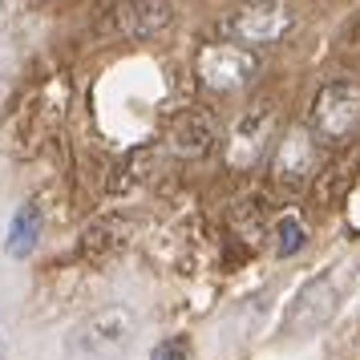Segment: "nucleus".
Masks as SVG:
<instances>
[{
  "label": "nucleus",
  "instance_id": "nucleus-4",
  "mask_svg": "<svg viewBox=\"0 0 360 360\" xmlns=\"http://www.w3.org/2000/svg\"><path fill=\"white\" fill-rule=\"evenodd\" d=\"M288 8H279V4H247L239 8L235 17L227 20V33L235 41H247V45H271L279 37L288 33Z\"/></svg>",
  "mask_w": 360,
  "mask_h": 360
},
{
  "label": "nucleus",
  "instance_id": "nucleus-9",
  "mask_svg": "<svg viewBox=\"0 0 360 360\" xmlns=\"http://www.w3.org/2000/svg\"><path fill=\"white\" fill-rule=\"evenodd\" d=\"M170 146L186 154V158H202L214 146V122L202 114H182L170 130Z\"/></svg>",
  "mask_w": 360,
  "mask_h": 360
},
{
  "label": "nucleus",
  "instance_id": "nucleus-12",
  "mask_svg": "<svg viewBox=\"0 0 360 360\" xmlns=\"http://www.w3.org/2000/svg\"><path fill=\"white\" fill-rule=\"evenodd\" d=\"M195 352H191V340L186 336H170V340L154 344V352H150V360H191Z\"/></svg>",
  "mask_w": 360,
  "mask_h": 360
},
{
  "label": "nucleus",
  "instance_id": "nucleus-11",
  "mask_svg": "<svg viewBox=\"0 0 360 360\" xmlns=\"http://www.w3.org/2000/svg\"><path fill=\"white\" fill-rule=\"evenodd\" d=\"M300 247H304V223H300L295 214L279 219L276 223V251L279 255H295Z\"/></svg>",
  "mask_w": 360,
  "mask_h": 360
},
{
  "label": "nucleus",
  "instance_id": "nucleus-3",
  "mask_svg": "<svg viewBox=\"0 0 360 360\" xmlns=\"http://www.w3.org/2000/svg\"><path fill=\"white\" fill-rule=\"evenodd\" d=\"M311 126L328 142H344L360 130V85L356 82H332L320 89L311 105Z\"/></svg>",
  "mask_w": 360,
  "mask_h": 360
},
{
  "label": "nucleus",
  "instance_id": "nucleus-7",
  "mask_svg": "<svg viewBox=\"0 0 360 360\" xmlns=\"http://www.w3.org/2000/svg\"><path fill=\"white\" fill-rule=\"evenodd\" d=\"M316 170V146H311L308 130H288V138L279 142L276 154V182L288 191H300Z\"/></svg>",
  "mask_w": 360,
  "mask_h": 360
},
{
  "label": "nucleus",
  "instance_id": "nucleus-13",
  "mask_svg": "<svg viewBox=\"0 0 360 360\" xmlns=\"http://www.w3.org/2000/svg\"><path fill=\"white\" fill-rule=\"evenodd\" d=\"M0 356H4V336H0Z\"/></svg>",
  "mask_w": 360,
  "mask_h": 360
},
{
  "label": "nucleus",
  "instance_id": "nucleus-2",
  "mask_svg": "<svg viewBox=\"0 0 360 360\" xmlns=\"http://www.w3.org/2000/svg\"><path fill=\"white\" fill-rule=\"evenodd\" d=\"M195 73L211 94H239V89H247L251 77H255V57L247 49H239V45L207 41L195 57Z\"/></svg>",
  "mask_w": 360,
  "mask_h": 360
},
{
  "label": "nucleus",
  "instance_id": "nucleus-10",
  "mask_svg": "<svg viewBox=\"0 0 360 360\" xmlns=\"http://www.w3.org/2000/svg\"><path fill=\"white\" fill-rule=\"evenodd\" d=\"M37 235H41V211L37 207H20L13 214V227H8V255L13 259H25L29 251L37 247Z\"/></svg>",
  "mask_w": 360,
  "mask_h": 360
},
{
  "label": "nucleus",
  "instance_id": "nucleus-1",
  "mask_svg": "<svg viewBox=\"0 0 360 360\" xmlns=\"http://www.w3.org/2000/svg\"><path fill=\"white\" fill-rule=\"evenodd\" d=\"M130 340H134V316L126 308H105L73 332L69 352L77 360H114L117 352L130 348Z\"/></svg>",
  "mask_w": 360,
  "mask_h": 360
},
{
  "label": "nucleus",
  "instance_id": "nucleus-6",
  "mask_svg": "<svg viewBox=\"0 0 360 360\" xmlns=\"http://www.w3.org/2000/svg\"><path fill=\"white\" fill-rule=\"evenodd\" d=\"M276 126V110L271 105H259V110H251V114L235 126V138H231V150H227V162L235 170H247V166L259 162L263 146H267V134Z\"/></svg>",
  "mask_w": 360,
  "mask_h": 360
},
{
  "label": "nucleus",
  "instance_id": "nucleus-8",
  "mask_svg": "<svg viewBox=\"0 0 360 360\" xmlns=\"http://www.w3.org/2000/svg\"><path fill=\"white\" fill-rule=\"evenodd\" d=\"M332 308H336L332 283H328V279H316V283H308V288L300 292L292 316H288V328H292V332H311V328H320L328 316H332Z\"/></svg>",
  "mask_w": 360,
  "mask_h": 360
},
{
  "label": "nucleus",
  "instance_id": "nucleus-5",
  "mask_svg": "<svg viewBox=\"0 0 360 360\" xmlns=\"http://www.w3.org/2000/svg\"><path fill=\"white\" fill-rule=\"evenodd\" d=\"M170 17H174L170 0H117L114 4V29L126 41H150L170 25Z\"/></svg>",
  "mask_w": 360,
  "mask_h": 360
}]
</instances>
